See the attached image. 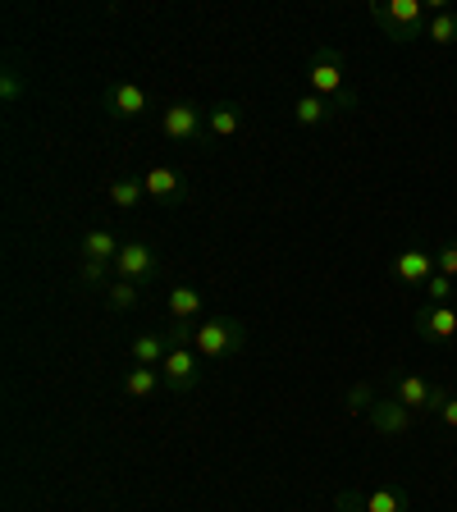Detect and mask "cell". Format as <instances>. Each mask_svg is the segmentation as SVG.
<instances>
[{
  "label": "cell",
  "instance_id": "obj_1",
  "mask_svg": "<svg viewBox=\"0 0 457 512\" xmlns=\"http://www.w3.org/2000/svg\"><path fill=\"white\" fill-rule=\"evenodd\" d=\"M371 19H375V28L398 46L426 37V5H421V0H375Z\"/></svg>",
  "mask_w": 457,
  "mask_h": 512
},
{
  "label": "cell",
  "instance_id": "obj_2",
  "mask_svg": "<svg viewBox=\"0 0 457 512\" xmlns=\"http://www.w3.org/2000/svg\"><path fill=\"white\" fill-rule=\"evenodd\" d=\"M243 343H247L243 320H234V316L197 320V339H192V348H197V357H202V362H224V357L243 352Z\"/></svg>",
  "mask_w": 457,
  "mask_h": 512
},
{
  "label": "cell",
  "instance_id": "obj_3",
  "mask_svg": "<svg viewBox=\"0 0 457 512\" xmlns=\"http://www.w3.org/2000/svg\"><path fill=\"white\" fill-rule=\"evenodd\" d=\"M307 83H311V92L325 96V101H334V106H352V96H348V60H343L334 46H320V51L311 55Z\"/></svg>",
  "mask_w": 457,
  "mask_h": 512
},
{
  "label": "cell",
  "instance_id": "obj_4",
  "mask_svg": "<svg viewBox=\"0 0 457 512\" xmlns=\"http://www.w3.org/2000/svg\"><path fill=\"white\" fill-rule=\"evenodd\" d=\"M334 508L339 512H407L412 499L398 485H375V490H343L334 499Z\"/></svg>",
  "mask_w": 457,
  "mask_h": 512
},
{
  "label": "cell",
  "instance_id": "obj_5",
  "mask_svg": "<svg viewBox=\"0 0 457 512\" xmlns=\"http://www.w3.org/2000/svg\"><path fill=\"white\" fill-rule=\"evenodd\" d=\"M160 133L174 142H197L206 138V110L192 106V101H174V106L160 110Z\"/></svg>",
  "mask_w": 457,
  "mask_h": 512
},
{
  "label": "cell",
  "instance_id": "obj_6",
  "mask_svg": "<svg viewBox=\"0 0 457 512\" xmlns=\"http://www.w3.org/2000/svg\"><path fill=\"white\" fill-rule=\"evenodd\" d=\"M394 398L407 407V412H439L448 398V389L430 384L426 375H398L394 380Z\"/></svg>",
  "mask_w": 457,
  "mask_h": 512
},
{
  "label": "cell",
  "instance_id": "obj_7",
  "mask_svg": "<svg viewBox=\"0 0 457 512\" xmlns=\"http://www.w3.org/2000/svg\"><path fill=\"white\" fill-rule=\"evenodd\" d=\"M412 325H416V339H426V343H453L457 339V311L448 307H439V302H426V307H416V316H412Z\"/></svg>",
  "mask_w": 457,
  "mask_h": 512
},
{
  "label": "cell",
  "instance_id": "obj_8",
  "mask_svg": "<svg viewBox=\"0 0 457 512\" xmlns=\"http://www.w3.org/2000/svg\"><path fill=\"white\" fill-rule=\"evenodd\" d=\"M160 375H165V384H170L174 394H192L197 380H202V357H197V348H170V357L160 362Z\"/></svg>",
  "mask_w": 457,
  "mask_h": 512
},
{
  "label": "cell",
  "instance_id": "obj_9",
  "mask_svg": "<svg viewBox=\"0 0 457 512\" xmlns=\"http://www.w3.org/2000/svg\"><path fill=\"white\" fill-rule=\"evenodd\" d=\"M160 270V256L151 252L147 243H124L115 256V275L119 279H133V284H147V279H156Z\"/></svg>",
  "mask_w": 457,
  "mask_h": 512
},
{
  "label": "cell",
  "instance_id": "obj_10",
  "mask_svg": "<svg viewBox=\"0 0 457 512\" xmlns=\"http://www.w3.org/2000/svg\"><path fill=\"white\" fill-rule=\"evenodd\" d=\"M435 275H439V266H435V256H430L426 247H407L403 256H394V279H398V284L426 288Z\"/></svg>",
  "mask_w": 457,
  "mask_h": 512
},
{
  "label": "cell",
  "instance_id": "obj_11",
  "mask_svg": "<svg viewBox=\"0 0 457 512\" xmlns=\"http://www.w3.org/2000/svg\"><path fill=\"white\" fill-rule=\"evenodd\" d=\"M142 183H147V197L160 206H174L188 197V183H183V174L174 170V165H151V170L142 174Z\"/></svg>",
  "mask_w": 457,
  "mask_h": 512
},
{
  "label": "cell",
  "instance_id": "obj_12",
  "mask_svg": "<svg viewBox=\"0 0 457 512\" xmlns=\"http://www.w3.org/2000/svg\"><path fill=\"white\" fill-rule=\"evenodd\" d=\"M366 416H371L375 435H389V439H394V435H407V430L416 426V412H407L398 398H380V403H375Z\"/></svg>",
  "mask_w": 457,
  "mask_h": 512
},
{
  "label": "cell",
  "instance_id": "obj_13",
  "mask_svg": "<svg viewBox=\"0 0 457 512\" xmlns=\"http://www.w3.org/2000/svg\"><path fill=\"white\" fill-rule=\"evenodd\" d=\"M151 106V96L138 83H115L110 87V115L115 119H142Z\"/></svg>",
  "mask_w": 457,
  "mask_h": 512
},
{
  "label": "cell",
  "instance_id": "obj_14",
  "mask_svg": "<svg viewBox=\"0 0 457 512\" xmlns=\"http://www.w3.org/2000/svg\"><path fill=\"white\" fill-rule=\"evenodd\" d=\"M334 115H339V106H334V101H325V96H316V92H302L298 101H293V119H298L302 128L330 124Z\"/></svg>",
  "mask_w": 457,
  "mask_h": 512
},
{
  "label": "cell",
  "instance_id": "obj_15",
  "mask_svg": "<svg viewBox=\"0 0 457 512\" xmlns=\"http://www.w3.org/2000/svg\"><path fill=\"white\" fill-rule=\"evenodd\" d=\"M206 133L211 138H238L243 133V106L238 101H220L206 110Z\"/></svg>",
  "mask_w": 457,
  "mask_h": 512
},
{
  "label": "cell",
  "instance_id": "obj_16",
  "mask_svg": "<svg viewBox=\"0 0 457 512\" xmlns=\"http://www.w3.org/2000/svg\"><path fill=\"white\" fill-rule=\"evenodd\" d=\"M165 307H170L174 320H192V325H197V316H202V293H197L192 284H174L170 298H165Z\"/></svg>",
  "mask_w": 457,
  "mask_h": 512
},
{
  "label": "cell",
  "instance_id": "obj_17",
  "mask_svg": "<svg viewBox=\"0 0 457 512\" xmlns=\"http://www.w3.org/2000/svg\"><path fill=\"white\" fill-rule=\"evenodd\" d=\"M160 384H165L160 366H133V371L124 375V394H128V398H151Z\"/></svg>",
  "mask_w": 457,
  "mask_h": 512
},
{
  "label": "cell",
  "instance_id": "obj_18",
  "mask_svg": "<svg viewBox=\"0 0 457 512\" xmlns=\"http://www.w3.org/2000/svg\"><path fill=\"white\" fill-rule=\"evenodd\" d=\"M170 357V339L165 334H138L133 339V362L138 366H160Z\"/></svg>",
  "mask_w": 457,
  "mask_h": 512
},
{
  "label": "cell",
  "instance_id": "obj_19",
  "mask_svg": "<svg viewBox=\"0 0 457 512\" xmlns=\"http://www.w3.org/2000/svg\"><path fill=\"white\" fill-rule=\"evenodd\" d=\"M119 256V243L110 229H92V234L83 238V261H106V266H115Z\"/></svg>",
  "mask_w": 457,
  "mask_h": 512
},
{
  "label": "cell",
  "instance_id": "obj_20",
  "mask_svg": "<svg viewBox=\"0 0 457 512\" xmlns=\"http://www.w3.org/2000/svg\"><path fill=\"white\" fill-rule=\"evenodd\" d=\"M106 197L119 206V211H133V206L147 197V183H142V179H110L106 183Z\"/></svg>",
  "mask_w": 457,
  "mask_h": 512
},
{
  "label": "cell",
  "instance_id": "obj_21",
  "mask_svg": "<svg viewBox=\"0 0 457 512\" xmlns=\"http://www.w3.org/2000/svg\"><path fill=\"white\" fill-rule=\"evenodd\" d=\"M426 37H430L435 46H453V42H457V10H439V14H430Z\"/></svg>",
  "mask_w": 457,
  "mask_h": 512
},
{
  "label": "cell",
  "instance_id": "obj_22",
  "mask_svg": "<svg viewBox=\"0 0 457 512\" xmlns=\"http://www.w3.org/2000/svg\"><path fill=\"white\" fill-rule=\"evenodd\" d=\"M138 288H142V284H133V279H119V275H115L106 288H101V293H106V302H110L115 311H128V307H138Z\"/></svg>",
  "mask_w": 457,
  "mask_h": 512
},
{
  "label": "cell",
  "instance_id": "obj_23",
  "mask_svg": "<svg viewBox=\"0 0 457 512\" xmlns=\"http://www.w3.org/2000/svg\"><path fill=\"white\" fill-rule=\"evenodd\" d=\"M343 407H348V412L352 416H357V412H371V407H375V389H371V384H352V389H348V394H343Z\"/></svg>",
  "mask_w": 457,
  "mask_h": 512
},
{
  "label": "cell",
  "instance_id": "obj_24",
  "mask_svg": "<svg viewBox=\"0 0 457 512\" xmlns=\"http://www.w3.org/2000/svg\"><path fill=\"white\" fill-rule=\"evenodd\" d=\"M435 266H439V275H448V279L457 275V243H444V247H439V252H435Z\"/></svg>",
  "mask_w": 457,
  "mask_h": 512
},
{
  "label": "cell",
  "instance_id": "obj_25",
  "mask_svg": "<svg viewBox=\"0 0 457 512\" xmlns=\"http://www.w3.org/2000/svg\"><path fill=\"white\" fill-rule=\"evenodd\" d=\"M426 288H430V302H439V307H444V302L453 298V279H448V275H435Z\"/></svg>",
  "mask_w": 457,
  "mask_h": 512
},
{
  "label": "cell",
  "instance_id": "obj_26",
  "mask_svg": "<svg viewBox=\"0 0 457 512\" xmlns=\"http://www.w3.org/2000/svg\"><path fill=\"white\" fill-rule=\"evenodd\" d=\"M110 270H115V266H106V261H83V279H87V284H101V288H106Z\"/></svg>",
  "mask_w": 457,
  "mask_h": 512
},
{
  "label": "cell",
  "instance_id": "obj_27",
  "mask_svg": "<svg viewBox=\"0 0 457 512\" xmlns=\"http://www.w3.org/2000/svg\"><path fill=\"white\" fill-rule=\"evenodd\" d=\"M0 96H5V101H19L23 96V78L14 74V69H5V78H0Z\"/></svg>",
  "mask_w": 457,
  "mask_h": 512
},
{
  "label": "cell",
  "instance_id": "obj_28",
  "mask_svg": "<svg viewBox=\"0 0 457 512\" xmlns=\"http://www.w3.org/2000/svg\"><path fill=\"white\" fill-rule=\"evenodd\" d=\"M439 421H444L448 430H457V394L444 398V407H439Z\"/></svg>",
  "mask_w": 457,
  "mask_h": 512
}]
</instances>
